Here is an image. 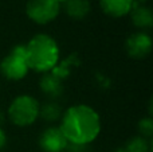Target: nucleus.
<instances>
[{"label":"nucleus","mask_w":153,"mask_h":152,"mask_svg":"<svg viewBox=\"0 0 153 152\" xmlns=\"http://www.w3.org/2000/svg\"><path fill=\"white\" fill-rule=\"evenodd\" d=\"M3 121H4V116H3V113H1V112H0V127H1Z\"/></svg>","instance_id":"a211bd4d"},{"label":"nucleus","mask_w":153,"mask_h":152,"mask_svg":"<svg viewBox=\"0 0 153 152\" xmlns=\"http://www.w3.org/2000/svg\"><path fill=\"white\" fill-rule=\"evenodd\" d=\"M30 69L26 61L24 45H18L1 59L0 73L10 81H20L28 74Z\"/></svg>","instance_id":"20e7f679"},{"label":"nucleus","mask_w":153,"mask_h":152,"mask_svg":"<svg viewBox=\"0 0 153 152\" xmlns=\"http://www.w3.org/2000/svg\"><path fill=\"white\" fill-rule=\"evenodd\" d=\"M153 47L152 38L146 32H134L125 42V48L129 57L134 59H143L151 54Z\"/></svg>","instance_id":"423d86ee"},{"label":"nucleus","mask_w":153,"mask_h":152,"mask_svg":"<svg viewBox=\"0 0 153 152\" xmlns=\"http://www.w3.org/2000/svg\"><path fill=\"white\" fill-rule=\"evenodd\" d=\"M39 102L30 94L18 96L8 108V118L18 127H28L39 117Z\"/></svg>","instance_id":"7ed1b4c3"},{"label":"nucleus","mask_w":153,"mask_h":152,"mask_svg":"<svg viewBox=\"0 0 153 152\" xmlns=\"http://www.w3.org/2000/svg\"><path fill=\"white\" fill-rule=\"evenodd\" d=\"M39 88L45 96H48L50 98H58L63 93V81L48 72L42 75L39 81Z\"/></svg>","instance_id":"1a4fd4ad"},{"label":"nucleus","mask_w":153,"mask_h":152,"mask_svg":"<svg viewBox=\"0 0 153 152\" xmlns=\"http://www.w3.org/2000/svg\"><path fill=\"white\" fill-rule=\"evenodd\" d=\"M117 152H151V140L143 136H136L130 139L124 148Z\"/></svg>","instance_id":"4468645a"},{"label":"nucleus","mask_w":153,"mask_h":152,"mask_svg":"<svg viewBox=\"0 0 153 152\" xmlns=\"http://www.w3.org/2000/svg\"><path fill=\"white\" fill-rule=\"evenodd\" d=\"M67 16L75 20L86 18L87 13L90 12V1L89 0H67L66 3L61 5Z\"/></svg>","instance_id":"9b49d317"},{"label":"nucleus","mask_w":153,"mask_h":152,"mask_svg":"<svg viewBox=\"0 0 153 152\" xmlns=\"http://www.w3.org/2000/svg\"><path fill=\"white\" fill-rule=\"evenodd\" d=\"M133 0H100L101 10L111 18H122L132 11Z\"/></svg>","instance_id":"6e6552de"},{"label":"nucleus","mask_w":153,"mask_h":152,"mask_svg":"<svg viewBox=\"0 0 153 152\" xmlns=\"http://www.w3.org/2000/svg\"><path fill=\"white\" fill-rule=\"evenodd\" d=\"M5 144H7V135H5V132L0 127V151L5 147Z\"/></svg>","instance_id":"dca6fc26"},{"label":"nucleus","mask_w":153,"mask_h":152,"mask_svg":"<svg viewBox=\"0 0 153 152\" xmlns=\"http://www.w3.org/2000/svg\"><path fill=\"white\" fill-rule=\"evenodd\" d=\"M62 108L56 102H46L42 107H39V117L43 118L47 123H54V121L61 120L62 117Z\"/></svg>","instance_id":"ddd939ff"},{"label":"nucleus","mask_w":153,"mask_h":152,"mask_svg":"<svg viewBox=\"0 0 153 152\" xmlns=\"http://www.w3.org/2000/svg\"><path fill=\"white\" fill-rule=\"evenodd\" d=\"M26 61L30 70L36 73H48L59 62V46L53 37L38 34L24 45Z\"/></svg>","instance_id":"f03ea898"},{"label":"nucleus","mask_w":153,"mask_h":152,"mask_svg":"<svg viewBox=\"0 0 153 152\" xmlns=\"http://www.w3.org/2000/svg\"><path fill=\"white\" fill-rule=\"evenodd\" d=\"M56 1H58V3H59V4H61V5H62V4H63V3H66V1H67V0H56Z\"/></svg>","instance_id":"6ab92c4d"},{"label":"nucleus","mask_w":153,"mask_h":152,"mask_svg":"<svg viewBox=\"0 0 153 152\" xmlns=\"http://www.w3.org/2000/svg\"><path fill=\"white\" fill-rule=\"evenodd\" d=\"M138 132H140V136L145 137V139H151L153 135V120L151 116L148 117H144L138 121Z\"/></svg>","instance_id":"2eb2a0df"},{"label":"nucleus","mask_w":153,"mask_h":152,"mask_svg":"<svg viewBox=\"0 0 153 152\" xmlns=\"http://www.w3.org/2000/svg\"><path fill=\"white\" fill-rule=\"evenodd\" d=\"M134 3H137V4H143V3H145V1H148V0H133Z\"/></svg>","instance_id":"f3484780"},{"label":"nucleus","mask_w":153,"mask_h":152,"mask_svg":"<svg viewBox=\"0 0 153 152\" xmlns=\"http://www.w3.org/2000/svg\"><path fill=\"white\" fill-rule=\"evenodd\" d=\"M61 12V4L56 0H28L26 13L34 23L47 24L56 19Z\"/></svg>","instance_id":"39448f33"},{"label":"nucleus","mask_w":153,"mask_h":152,"mask_svg":"<svg viewBox=\"0 0 153 152\" xmlns=\"http://www.w3.org/2000/svg\"><path fill=\"white\" fill-rule=\"evenodd\" d=\"M78 65H79L78 55H76L75 53H73V54H70L67 58H65L63 61L58 62L50 73H53L55 77H58L59 80L63 81V80H66V78L69 77V74H70V72H71L73 67L78 66Z\"/></svg>","instance_id":"f8f14e48"},{"label":"nucleus","mask_w":153,"mask_h":152,"mask_svg":"<svg viewBox=\"0 0 153 152\" xmlns=\"http://www.w3.org/2000/svg\"><path fill=\"white\" fill-rule=\"evenodd\" d=\"M39 147L45 152H63L69 147V143L59 127H50L40 133Z\"/></svg>","instance_id":"0eeeda50"},{"label":"nucleus","mask_w":153,"mask_h":152,"mask_svg":"<svg viewBox=\"0 0 153 152\" xmlns=\"http://www.w3.org/2000/svg\"><path fill=\"white\" fill-rule=\"evenodd\" d=\"M59 129L69 144L83 147L94 142L100 135V115L89 105H73L62 115Z\"/></svg>","instance_id":"f257e3e1"},{"label":"nucleus","mask_w":153,"mask_h":152,"mask_svg":"<svg viewBox=\"0 0 153 152\" xmlns=\"http://www.w3.org/2000/svg\"><path fill=\"white\" fill-rule=\"evenodd\" d=\"M129 13L133 24L136 27H138V28L146 30L153 26V12L151 8L146 7V5H141L134 3L132 11Z\"/></svg>","instance_id":"9d476101"}]
</instances>
